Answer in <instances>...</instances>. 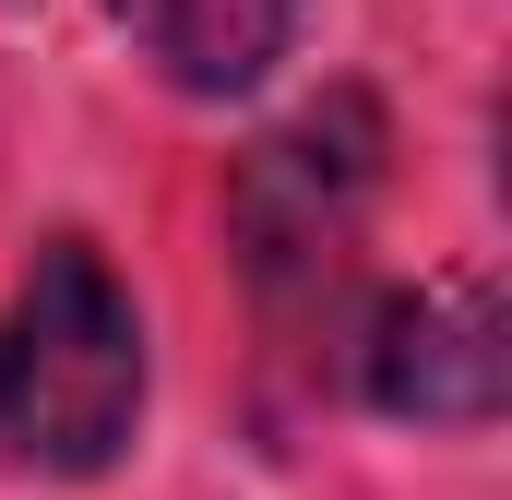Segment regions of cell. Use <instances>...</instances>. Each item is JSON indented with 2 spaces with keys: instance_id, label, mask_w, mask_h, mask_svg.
Returning <instances> with one entry per match:
<instances>
[{
  "instance_id": "6da1fadb",
  "label": "cell",
  "mask_w": 512,
  "mask_h": 500,
  "mask_svg": "<svg viewBox=\"0 0 512 500\" xmlns=\"http://www.w3.org/2000/svg\"><path fill=\"white\" fill-rule=\"evenodd\" d=\"M143 417V310L84 239H48L0 310V441L48 477L120 465Z\"/></svg>"
},
{
  "instance_id": "7a4b0ae2",
  "label": "cell",
  "mask_w": 512,
  "mask_h": 500,
  "mask_svg": "<svg viewBox=\"0 0 512 500\" xmlns=\"http://www.w3.org/2000/svg\"><path fill=\"white\" fill-rule=\"evenodd\" d=\"M382 191V108L370 96H322L286 131H262L227 179V239L251 262L262 298H310L346 250H358V215Z\"/></svg>"
},
{
  "instance_id": "3957f363",
  "label": "cell",
  "mask_w": 512,
  "mask_h": 500,
  "mask_svg": "<svg viewBox=\"0 0 512 500\" xmlns=\"http://www.w3.org/2000/svg\"><path fill=\"white\" fill-rule=\"evenodd\" d=\"M501 381H512V334H501V298L477 274H441V286L393 298L370 322V405L382 417L477 429V417H501Z\"/></svg>"
},
{
  "instance_id": "277c9868",
  "label": "cell",
  "mask_w": 512,
  "mask_h": 500,
  "mask_svg": "<svg viewBox=\"0 0 512 500\" xmlns=\"http://www.w3.org/2000/svg\"><path fill=\"white\" fill-rule=\"evenodd\" d=\"M108 12L131 24V48L167 84H191V96L262 84L286 60V24H298V0H108Z\"/></svg>"
}]
</instances>
